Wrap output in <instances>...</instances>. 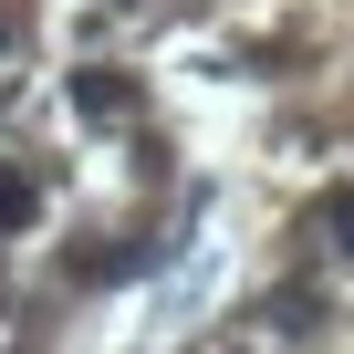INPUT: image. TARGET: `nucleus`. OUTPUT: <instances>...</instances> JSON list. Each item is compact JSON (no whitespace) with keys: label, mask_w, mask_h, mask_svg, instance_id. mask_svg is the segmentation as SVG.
Returning <instances> with one entry per match:
<instances>
[{"label":"nucleus","mask_w":354,"mask_h":354,"mask_svg":"<svg viewBox=\"0 0 354 354\" xmlns=\"http://www.w3.org/2000/svg\"><path fill=\"white\" fill-rule=\"evenodd\" d=\"M11 42H21V11H11V0H0V53H11Z\"/></svg>","instance_id":"nucleus-5"},{"label":"nucleus","mask_w":354,"mask_h":354,"mask_svg":"<svg viewBox=\"0 0 354 354\" xmlns=\"http://www.w3.org/2000/svg\"><path fill=\"white\" fill-rule=\"evenodd\" d=\"M313 230H323V240H333V250L354 261V177H333V188L313 198Z\"/></svg>","instance_id":"nucleus-2"},{"label":"nucleus","mask_w":354,"mask_h":354,"mask_svg":"<svg viewBox=\"0 0 354 354\" xmlns=\"http://www.w3.org/2000/svg\"><path fill=\"white\" fill-rule=\"evenodd\" d=\"M32 209H42V188H32L21 167H0V240H11V230H32Z\"/></svg>","instance_id":"nucleus-3"},{"label":"nucleus","mask_w":354,"mask_h":354,"mask_svg":"<svg viewBox=\"0 0 354 354\" xmlns=\"http://www.w3.org/2000/svg\"><path fill=\"white\" fill-rule=\"evenodd\" d=\"M73 115H84V125H125V115H136V73L84 63V73H73Z\"/></svg>","instance_id":"nucleus-1"},{"label":"nucleus","mask_w":354,"mask_h":354,"mask_svg":"<svg viewBox=\"0 0 354 354\" xmlns=\"http://www.w3.org/2000/svg\"><path fill=\"white\" fill-rule=\"evenodd\" d=\"M271 344H281V333H271V323H261V333H250V344H198V354H271Z\"/></svg>","instance_id":"nucleus-4"}]
</instances>
